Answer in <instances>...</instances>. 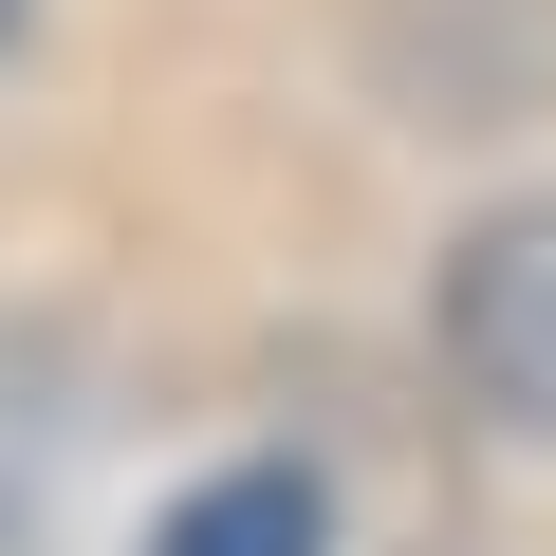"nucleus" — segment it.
Segmentation results:
<instances>
[{
    "label": "nucleus",
    "mask_w": 556,
    "mask_h": 556,
    "mask_svg": "<svg viewBox=\"0 0 556 556\" xmlns=\"http://www.w3.org/2000/svg\"><path fill=\"white\" fill-rule=\"evenodd\" d=\"M445 371H464L482 427L556 445V186L445 241Z\"/></svg>",
    "instance_id": "obj_1"
},
{
    "label": "nucleus",
    "mask_w": 556,
    "mask_h": 556,
    "mask_svg": "<svg viewBox=\"0 0 556 556\" xmlns=\"http://www.w3.org/2000/svg\"><path fill=\"white\" fill-rule=\"evenodd\" d=\"M0 20H20V0H0Z\"/></svg>",
    "instance_id": "obj_4"
},
{
    "label": "nucleus",
    "mask_w": 556,
    "mask_h": 556,
    "mask_svg": "<svg viewBox=\"0 0 556 556\" xmlns=\"http://www.w3.org/2000/svg\"><path fill=\"white\" fill-rule=\"evenodd\" d=\"M75 464V371L38 334H0V519H38V482Z\"/></svg>",
    "instance_id": "obj_3"
},
{
    "label": "nucleus",
    "mask_w": 556,
    "mask_h": 556,
    "mask_svg": "<svg viewBox=\"0 0 556 556\" xmlns=\"http://www.w3.org/2000/svg\"><path fill=\"white\" fill-rule=\"evenodd\" d=\"M149 556H334V501H316V464H223L167 501Z\"/></svg>",
    "instance_id": "obj_2"
}]
</instances>
